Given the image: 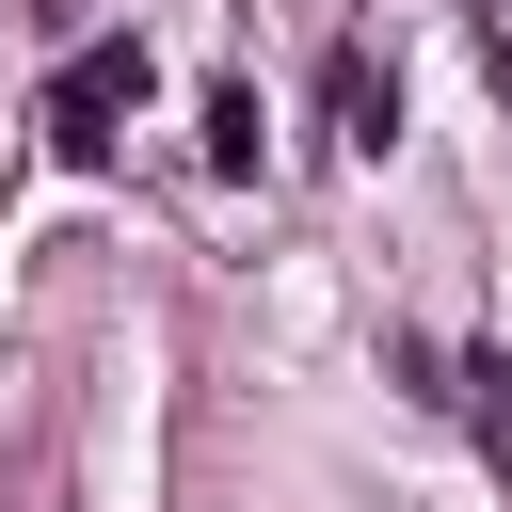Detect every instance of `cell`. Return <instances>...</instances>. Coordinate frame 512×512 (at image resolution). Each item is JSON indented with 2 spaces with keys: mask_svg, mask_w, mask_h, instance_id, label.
Wrapping results in <instances>:
<instances>
[{
  "mask_svg": "<svg viewBox=\"0 0 512 512\" xmlns=\"http://www.w3.org/2000/svg\"><path fill=\"white\" fill-rule=\"evenodd\" d=\"M320 112H336V144H368V160L400 144V80H384L368 48H336V64H320Z\"/></svg>",
  "mask_w": 512,
  "mask_h": 512,
  "instance_id": "cell-2",
  "label": "cell"
},
{
  "mask_svg": "<svg viewBox=\"0 0 512 512\" xmlns=\"http://www.w3.org/2000/svg\"><path fill=\"white\" fill-rule=\"evenodd\" d=\"M128 96H144V48H80V64L48 80V144H64V160H96Z\"/></svg>",
  "mask_w": 512,
  "mask_h": 512,
  "instance_id": "cell-1",
  "label": "cell"
}]
</instances>
